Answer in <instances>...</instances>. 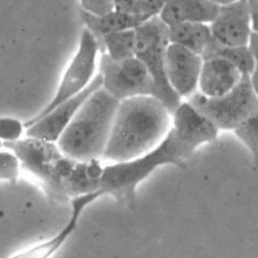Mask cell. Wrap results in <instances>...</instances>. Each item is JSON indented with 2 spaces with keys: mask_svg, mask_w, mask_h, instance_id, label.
Here are the masks:
<instances>
[{
  "mask_svg": "<svg viewBox=\"0 0 258 258\" xmlns=\"http://www.w3.org/2000/svg\"><path fill=\"white\" fill-rule=\"evenodd\" d=\"M238 69L224 59L204 60L199 80L201 93L207 98H219L233 90L241 80Z\"/></svg>",
  "mask_w": 258,
  "mask_h": 258,
  "instance_id": "5bb4252c",
  "label": "cell"
},
{
  "mask_svg": "<svg viewBox=\"0 0 258 258\" xmlns=\"http://www.w3.org/2000/svg\"><path fill=\"white\" fill-rule=\"evenodd\" d=\"M194 152L178 139L171 127L165 139L148 153L131 161L103 167L100 190L104 195L114 197L126 208L134 209L136 187L141 182L162 165L170 164L185 168L186 162L193 157Z\"/></svg>",
  "mask_w": 258,
  "mask_h": 258,
  "instance_id": "7a4b0ae2",
  "label": "cell"
},
{
  "mask_svg": "<svg viewBox=\"0 0 258 258\" xmlns=\"http://www.w3.org/2000/svg\"><path fill=\"white\" fill-rule=\"evenodd\" d=\"M257 130H258V115H253L244 122L240 124L234 132L238 139L241 141L246 148L251 151L254 160L257 162Z\"/></svg>",
  "mask_w": 258,
  "mask_h": 258,
  "instance_id": "7402d4cb",
  "label": "cell"
},
{
  "mask_svg": "<svg viewBox=\"0 0 258 258\" xmlns=\"http://www.w3.org/2000/svg\"><path fill=\"white\" fill-rule=\"evenodd\" d=\"M115 10L134 16L153 17L159 15L164 2L161 0H117Z\"/></svg>",
  "mask_w": 258,
  "mask_h": 258,
  "instance_id": "44dd1931",
  "label": "cell"
},
{
  "mask_svg": "<svg viewBox=\"0 0 258 258\" xmlns=\"http://www.w3.org/2000/svg\"><path fill=\"white\" fill-rule=\"evenodd\" d=\"M204 60L202 56L177 44H168L165 51V75L178 96L190 98L199 87Z\"/></svg>",
  "mask_w": 258,
  "mask_h": 258,
  "instance_id": "30bf717a",
  "label": "cell"
},
{
  "mask_svg": "<svg viewBox=\"0 0 258 258\" xmlns=\"http://www.w3.org/2000/svg\"><path fill=\"white\" fill-rule=\"evenodd\" d=\"M104 196L101 190L91 194L83 195L72 199L71 202V214L69 218L67 224L61 228L58 234L54 237L49 238L46 241H43L37 244H33L27 248L13 254L10 258H51L62 245L74 233L79 221L81 219L84 209L91 203L96 202L100 197Z\"/></svg>",
  "mask_w": 258,
  "mask_h": 258,
  "instance_id": "4fadbf2b",
  "label": "cell"
},
{
  "mask_svg": "<svg viewBox=\"0 0 258 258\" xmlns=\"http://www.w3.org/2000/svg\"><path fill=\"white\" fill-rule=\"evenodd\" d=\"M248 7V14H250V21H251V28L252 31L257 32L258 30V12H257V2H247Z\"/></svg>",
  "mask_w": 258,
  "mask_h": 258,
  "instance_id": "484cf974",
  "label": "cell"
},
{
  "mask_svg": "<svg viewBox=\"0 0 258 258\" xmlns=\"http://www.w3.org/2000/svg\"><path fill=\"white\" fill-rule=\"evenodd\" d=\"M98 51L99 47L96 39L87 29H84L77 53L64 72L53 100L39 114L23 122L25 130L59 106L61 103L75 97L76 94H79L87 87L92 81V76L96 71Z\"/></svg>",
  "mask_w": 258,
  "mask_h": 258,
  "instance_id": "ba28073f",
  "label": "cell"
},
{
  "mask_svg": "<svg viewBox=\"0 0 258 258\" xmlns=\"http://www.w3.org/2000/svg\"><path fill=\"white\" fill-rule=\"evenodd\" d=\"M200 114L207 118L218 130H235L246 119L258 113L257 93L254 91L250 75L241 76L236 87L219 98H207L195 92L188 98Z\"/></svg>",
  "mask_w": 258,
  "mask_h": 258,
  "instance_id": "8992f818",
  "label": "cell"
},
{
  "mask_svg": "<svg viewBox=\"0 0 258 258\" xmlns=\"http://www.w3.org/2000/svg\"><path fill=\"white\" fill-rule=\"evenodd\" d=\"M211 39V31L207 24L181 23L168 27L170 44L180 45L200 56L203 55Z\"/></svg>",
  "mask_w": 258,
  "mask_h": 258,
  "instance_id": "ac0fdd59",
  "label": "cell"
},
{
  "mask_svg": "<svg viewBox=\"0 0 258 258\" xmlns=\"http://www.w3.org/2000/svg\"><path fill=\"white\" fill-rule=\"evenodd\" d=\"M168 44V27L158 15L135 28L134 57L140 60L151 75L156 85V99L173 115L181 101L171 89L165 75V51Z\"/></svg>",
  "mask_w": 258,
  "mask_h": 258,
  "instance_id": "5b68a950",
  "label": "cell"
},
{
  "mask_svg": "<svg viewBox=\"0 0 258 258\" xmlns=\"http://www.w3.org/2000/svg\"><path fill=\"white\" fill-rule=\"evenodd\" d=\"M119 101L102 87L77 110L57 141L64 157L77 162L100 160L104 153Z\"/></svg>",
  "mask_w": 258,
  "mask_h": 258,
  "instance_id": "3957f363",
  "label": "cell"
},
{
  "mask_svg": "<svg viewBox=\"0 0 258 258\" xmlns=\"http://www.w3.org/2000/svg\"><path fill=\"white\" fill-rule=\"evenodd\" d=\"M203 60L211 58L224 59L226 61L234 64L239 72L243 75H251L257 68L256 60L253 58L246 46L229 47L220 44L213 38L204 50L202 55Z\"/></svg>",
  "mask_w": 258,
  "mask_h": 258,
  "instance_id": "d6986e66",
  "label": "cell"
},
{
  "mask_svg": "<svg viewBox=\"0 0 258 258\" xmlns=\"http://www.w3.org/2000/svg\"><path fill=\"white\" fill-rule=\"evenodd\" d=\"M170 120L167 108L153 97L119 102L102 158L122 163L144 156L165 139Z\"/></svg>",
  "mask_w": 258,
  "mask_h": 258,
  "instance_id": "6da1fadb",
  "label": "cell"
},
{
  "mask_svg": "<svg viewBox=\"0 0 258 258\" xmlns=\"http://www.w3.org/2000/svg\"><path fill=\"white\" fill-rule=\"evenodd\" d=\"M135 29L106 34L102 38L101 54H106L115 61L134 58Z\"/></svg>",
  "mask_w": 258,
  "mask_h": 258,
  "instance_id": "ffe728a7",
  "label": "cell"
},
{
  "mask_svg": "<svg viewBox=\"0 0 258 258\" xmlns=\"http://www.w3.org/2000/svg\"><path fill=\"white\" fill-rule=\"evenodd\" d=\"M22 166L41 182L46 194L58 202H68L66 182L76 161L64 157L56 143L27 137L15 143L4 144Z\"/></svg>",
  "mask_w": 258,
  "mask_h": 258,
  "instance_id": "277c9868",
  "label": "cell"
},
{
  "mask_svg": "<svg viewBox=\"0 0 258 258\" xmlns=\"http://www.w3.org/2000/svg\"><path fill=\"white\" fill-rule=\"evenodd\" d=\"M20 167L19 160L11 151H0V181L16 183L20 175Z\"/></svg>",
  "mask_w": 258,
  "mask_h": 258,
  "instance_id": "cb8c5ba5",
  "label": "cell"
},
{
  "mask_svg": "<svg viewBox=\"0 0 258 258\" xmlns=\"http://www.w3.org/2000/svg\"><path fill=\"white\" fill-rule=\"evenodd\" d=\"M219 8L213 2L170 0V2H164L158 16L167 27L181 23L211 24L216 20Z\"/></svg>",
  "mask_w": 258,
  "mask_h": 258,
  "instance_id": "9a60e30c",
  "label": "cell"
},
{
  "mask_svg": "<svg viewBox=\"0 0 258 258\" xmlns=\"http://www.w3.org/2000/svg\"><path fill=\"white\" fill-rule=\"evenodd\" d=\"M173 116L176 135L193 151L203 144L214 142L218 139L219 130L212 122L200 114L191 104L181 103Z\"/></svg>",
  "mask_w": 258,
  "mask_h": 258,
  "instance_id": "7c38bea8",
  "label": "cell"
},
{
  "mask_svg": "<svg viewBox=\"0 0 258 258\" xmlns=\"http://www.w3.org/2000/svg\"><path fill=\"white\" fill-rule=\"evenodd\" d=\"M103 167L100 160L77 162L66 182V193L69 200L100 191Z\"/></svg>",
  "mask_w": 258,
  "mask_h": 258,
  "instance_id": "e0dca14e",
  "label": "cell"
},
{
  "mask_svg": "<svg viewBox=\"0 0 258 258\" xmlns=\"http://www.w3.org/2000/svg\"><path fill=\"white\" fill-rule=\"evenodd\" d=\"M3 147V144H2V142H0V148H2Z\"/></svg>",
  "mask_w": 258,
  "mask_h": 258,
  "instance_id": "83f0119b",
  "label": "cell"
},
{
  "mask_svg": "<svg viewBox=\"0 0 258 258\" xmlns=\"http://www.w3.org/2000/svg\"><path fill=\"white\" fill-rule=\"evenodd\" d=\"M212 38L229 47L246 46L252 32L247 2H230L220 6L219 13L210 26Z\"/></svg>",
  "mask_w": 258,
  "mask_h": 258,
  "instance_id": "8fae6325",
  "label": "cell"
},
{
  "mask_svg": "<svg viewBox=\"0 0 258 258\" xmlns=\"http://www.w3.org/2000/svg\"><path fill=\"white\" fill-rule=\"evenodd\" d=\"M82 11L92 16L102 17L115 11V3L109 0H83L81 2Z\"/></svg>",
  "mask_w": 258,
  "mask_h": 258,
  "instance_id": "d4e9b609",
  "label": "cell"
},
{
  "mask_svg": "<svg viewBox=\"0 0 258 258\" xmlns=\"http://www.w3.org/2000/svg\"><path fill=\"white\" fill-rule=\"evenodd\" d=\"M24 132L25 127L21 120L12 117H0V142L3 145L20 141Z\"/></svg>",
  "mask_w": 258,
  "mask_h": 258,
  "instance_id": "603a6c76",
  "label": "cell"
},
{
  "mask_svg": "<svg viewBox=\"0 0 258 258\" xmlns=\"http://www.w3.org/2000/svg\"><path fill=\"white\" fill-rule=\"evenodd\" d=\"M101 87L102 79L98 73L83 91L70 100L61 103L59 106L49 111L47 115L26 128V136L49 143H57L60 135L63 133L66 127L71 122V120L74 118L77 110L84 104V102Z\"/></svg>",
  "mask_w": 258,
  "mask_h": 258,
  "instance_id": "9c48e42d",
  "label": "cell"
},
{
  "mask_svg": "<svg viewBox=\"0 0 258 258\" xmlns=\"http://www.w3.org/2000/svg\"><path fill=\"white\" fill-rule=\"evenodd\" d=\"M81 17L86 25V29L96 39L99 51L102 45V38L106 34L135 29L151 19V17L147 16H134L125 14L116 10L102 17H96L81 11Z\"/></svg>",
  "mask_w": 258,
  "mask_h": 258,
  "instance_id": "2e32d148",
  "label": "cell"
},
{
  "mask_svg": "<svg viewBox=\"0 0 258 258\" xmlns=\"http://www.w3.org/2000/svg\"><path fill=\"white\" fill-rule=\"evenodd\" d=\"M99 74L102 88L119 102L135 97L156 98V85L146 67L139 59L115 61L101 54Z\"/></svg>",
  "mask_w": 258,
  "mask_h": 258,
  "instance_id": "52a82bcc",
  "label": "cell"
},
{
  "mask_svg": "<svg viewBox=\"0 0 258 258\" xmlns=\"http://www.w3.org/2000/svg\"><path fill=\"white\" fill-rule=\"evenodd\" d=\"M246 47L257 62V58H258V33L257 32H254V31L251 32Z\"/></svg>",
  "mask_w": 258,
  "mask_h": 258,
  "instance_id": "4316f807",
  "label": "cell"
}]
</instances>
